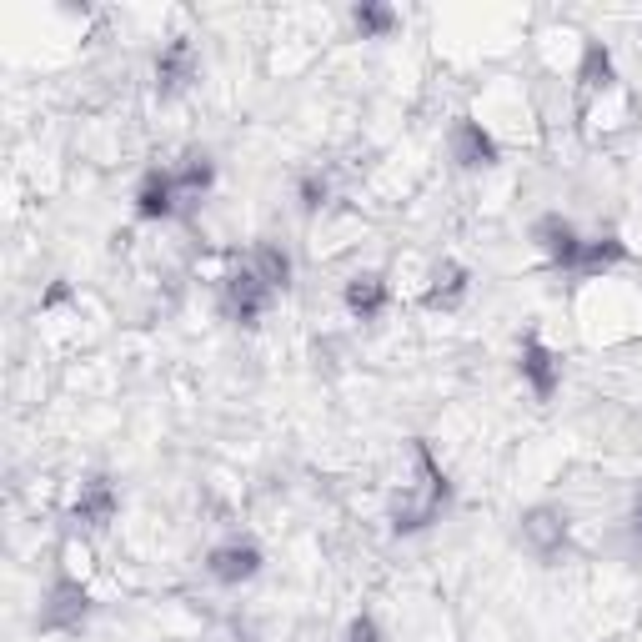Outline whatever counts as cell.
Segmentation results:
<instances>
[{
    "label": "cell",
    "instance_id": "obj_7",
    "mask_svg": "<svg viewBox=\"0 0 642 642\" xmlns=\"http://www.w3.org/2000/svg\"><path fill=\"white\" fill-rule=\"evenodd\" d=\"M357 26H362V31H387V26H392V11H372V6H367V11H357Z\"/></svg>",
    "mask_w": 642,
    "mask_h": 642
},
{
    "label": "cell",
    "instance_id": "obj_3",
    "mask_svg": "<svg viewBox=\"0 0 642 642\" xmlns=\"http://www.w3.org/2000/svg\"><path fill=\"white\" fill-rule=\"evenodd\" d=\"M452 151H457L462 166H492V161H497L492 136H487L482 126H472V121H462V126L452 131Z\"/></svg>",
    "mask_w": 642,
    "mask_h": 642
},
{
    "label": "cell",
    "instance_id": "obj_5",
    "mask_svg": "<svg viewBox=\"0 0 642 642\" xmlns=\"http://www.w3.org/2000/svg\"><path fill=\"white\" fill-rule=\"evenodd\" d=\"M347 306H352L357 316H377V311L387 306V286H382V276H352V286H347Z\"/></svg>",
    "mask_w": 642,
    "mask_h": 642
},
{
    "label": "cell",
    "instance_id": "obj_2",
    "mask_svg": "<svg viewBox=\"0 0 642 642\" xmlns=\"http://www.w3.org/2000/svg\"><path fill=\"white\" fill-rule=\"evenodd\" d=\"M176 201H181L176 176H171V171H151V176H146V186H141V196H136V211H141L146 221H156V216H171V211H176Z\"/></svg>",
    "mask_w": 642,
    "mask_h": 642
},
{
    "label": "cell",
    "instance_id": "obj_4",
    "mask_svg": "<svg viewBox=\"0 0 642 642\" xmlns=\"http://www.w3.org/2000/svg\"><path fill=\"white\" fill-rule=\"evenodd\" d=\"M522 372L532 377V387L542 392V397H552V387H557V357L547 352V347H537V342H527V352H522Z\"/></svg>",
    "mask_w": 642,
    "mask_h": 642
},
{
    "label": "cell",
    "instance_id": "obj_6",
    "mask_svg": "<svg viewBox=\"0 0 642 642\" xmlns=\"http://www.w3.org/2000/svg\"><path fill=\"white\" fill-rule=\"evenodd\" d=\"M467 291V281H462V271L457 266H447V271H437V286H432V306H457V296Z\"/></svg>",
    "mask_w": 642,
    "mask_h": 642
},
{
    "label": "cell",
    "instance_id": "obj_1",
    "mask_svg": "<svg viewBox=\"0 0 642 642\" xmlns=\"http://www.w3.org/2000/svg\"><path fill=\"white\" fill-rule=\"evenodd\" d=\"M256 567H261V552L251 542H231V547L211 552V577L216 582H246V577H256Z\"/></svg>",
    "mask_w": 642,
    "mask_h": 642
},
{
    "label": "cell",
    "instance_id": "obj_8",
    "mask_svg": "<svg viewBox=\"0 0 642 642\" xmlns=\"http://www.w3.org/2000/svg\"><path fill=\"white\" fill-rule=\"evenodd\" d=\"M347 642H382V632H377V622H372V617H357V622H352V632H347Z\"/></svg>",
    "mask_w": 642,
    "mask_h": 642
}]
</instances>
